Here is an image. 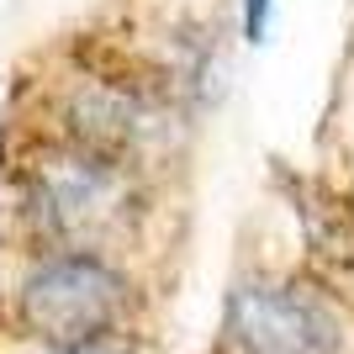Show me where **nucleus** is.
Masks as SVG:
<instances>
[{
    "instance_id": "obj_1",
    "label": "nucleus",
    "mask_w": 354,
    "mask_h": 354,
    "mask_svg": "<svg viewBox=\"0 0 354 354\" xmlns=\"http://www.w3.org/2000/svg\"><path fill=\"white\" fill-rule=\"evenodd\" d=\"M21 185H27V212L37 217V227L59 243H74L80 254H85V243L117 233L138 201L127 164L80 143L32 153Z\"/></svg>"
},
{
    "instance_id": "obj_2",
    "label": "nucleus",
    "mask_w": 354,
    "mask_h": 354,
    "mask_svg": "<svg viewBox=\"0 0 354 354\" xmlns=\"http://www.w3.org/2000/svg\"><path fill=\"white\" fill-rule=\"evenodd\" d=\"M133 286L95 254H48L21 281V323L43 344H90L122 333Z\"/></svg>"
},
{
    "instance_id": "obj_3",
    "label": "nucleus",
    "mask_w": 354,
    "mask_h": 354,
    "mask_svg": "<svg viewBox=\"0 0 354 354\" xmlns=\"http://www.w3.org/2000/svg\"><path fill=\"white\" fill-rule=\"evenodd\" d=\"M227 354H349L344 317L317 286L243 281L222 312Z\"/></svg>"
},
{
    "instance_id": "obj_4",
    "label": "nucleus",
    "mask_w": 354,
    "mask_h": 354,
    "mask_svg": "<svg viewBox=\"0 0 354 354\" xmlns=\"http://www.w3.org/2000/svg\"><path fill=\"white\" fill-rule=\"evenodd\" d=\"M69 133L80 148H95L117 164H138L148 153H159L175 133V117L164 111L153 95L117 80H80L64 101Z\"/></svg>"
},
{
    "instance_id": "obj_5",
    "label": "nucleus",
    "mask_w": 354,
    "mask_h": 354,
    "mask_svg": "<svg viewBox=\"0 0 354 354\" xmlns=\"http://www.w3.org/2000/svg\"><path fill=\"white\" fill-rule=\"evenodd\" d=\"M296 222L307 238L317 286L354 307V201L323 191V185H301L296 191Z\"/></svg>"
},
{
    "instance_id": "obj_6",
    "label": "nucleus",
    "mask_w": 354,
    "mask_h": 354,
    "mask_svg": "<svg viewBox=\"0 0 354 354\" xmlns=\"http://www.w3.org/2000/svg\"><path fill=\"white\" fill-rule=\"evenodd\" d=\"M21 354H153L143 339H133V333H111V339H90V344H43L32 339Z\"/></svg>"
},
{
    "instance_id": "obj_7",
    "label": "nucleus",
    "mask_w": 354,
    "mask_h": 354,
    "mask_svg": "<svg viewBox=\"0 0 354 354\" xmlns=\"http://www.w3.org/2000/svg\"><path fill=\"white\" fill-rule=\"evenodd\" d=\"M270 21H275V0H243V32H249V43H265Z\"/></svg>"
}]
</instances>
